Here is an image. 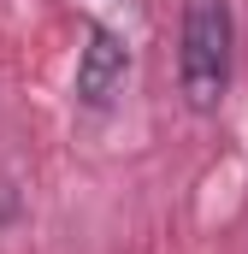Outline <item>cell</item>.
<instances>
[{"mask_svg":"<svg viewBox=\"0 0 248 254\" xmlns=\"http://www.w3.org/2000/svg\"><path fill=\"white\" fill-rule=\"evenodd\" d=\"M231 48H237V24L225 0H189L184 12V48H178V83H184L189 107L213 113L231 89Z\"/></svg>","mask_w":248,"mask_h":254,"instance_id":"6da1fadb","label":"cell"},{"mask_svg":"<svg viewBox=\"0 0 248 254\" xmlns=\"http://www.w3.org/2000/svg\"><path fill=\"white\" fill-rule=\"evenodd\" d=\"M124 77H130V48H124V36L107 30V24H89V42H83V54H77V101H83V107H107L124 89Z\"/></svg>","mask_w":248,"mask_h":254,"instance_id":"7a4b0ae2","label":"cell"}]
</instances>
